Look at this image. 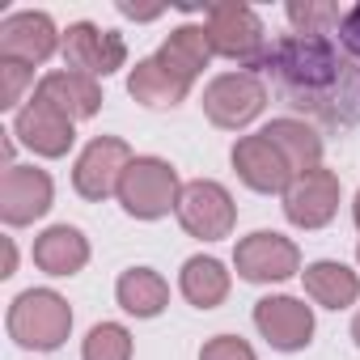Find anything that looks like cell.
Here are the masks:
<instances>
[{"instance_id":"cell-14","label":"cell","mask_w":360,"mask_h":360,"mask_svg":"<svg viewBox=\"0 0 360 360\" xmlns=\"http://www.w3.org/2000/svg\"><path fill=\"white\" fill-rule=\"evenodd\" d=\"M255 326L263 330V339L280 352H297L309 343L314 335V309L297 297H263L255 305Z\"/></svg>"},{"instance_id":"cell-19","label":"cell","mask_w":360,"mask_h":360,"mask_svg":"<svg viewBox=\"0 0 360 360\" xmlns=\"http://www.w3.org/2000/svg\"><path fill=\"white\" fill-rule=\"evenodd\" d=\"M301 276H305V292L326 309H343V305H352L360 297V276L352 267L335 263V259H318Z\"/></svg>"},{"instance_id":"cell-5","label":"cell","mask_w":360,"mask_h":360,"mask_svg":"<svg viewBox=\"0 0 360 360\" xmlns=\"http://www.w3.org/2000/svg\"><path fill=\"white\" fill-rule=\"evenodd\" d=\"M267 106V85L255 72H221L208 89H204V110L217 127H246L263 115Z\"/></svg>"},{"instance_id":"cell-32","label":"cell","mask_w":360,"mask_h":360,"mask_svg":"<svg viewBox=\"0 0 360 360\" xmlns=\"http://www.w3.org/2000/svg\"><path fill=\"white\" fill-rule=\"evenodd\" d=\"M356 225H360V195H356Z\"/></svg>"},{"instance_id":"cell-33","label":"cell","mask_w":360,"mask_h":360,"mask_svg":"<svg viewBox=\"0 0 360 360\" xmlns=\"http://www.w3.org/2000/svg\"><path fill=\"white\" fill-rule=\"evenodd\" d=\"M356 259H360V250H356Z\"/></svg>"},{"instance_id":"cell-29","label":"cell","mask_w":360,"mask_h":360,"mask_svg":"<svg viewBox=\"0 0 360 360\" xmlns=\"http://www.w3.org/2000/svg\"><path fill=\"white\" fill-rule=\"evenodd\" d=\"M119 13H123V18H136V22H153V18H161L165 9H136V5H119Z\"/></svg>"},{"instance_id":"cell-3","label":"cell","mask_w":360,"mask_h":360,"mask_svg":"<svg viewBox=\"0 0 360 360\" xmlns=\"http://www.w3.org/2000/svg\"><path fill=\"white\" fill-rule=\"evenodd\" d=\"M68 330H72V309L51 288H26L9 305V335L22 347L51 352V347H60L68 339Z\"/></svg>"},{"instance_id":"cell-20","label":"cell","mask_w":360,"mask_h":360,"mask_svg":"<svg viewBox=\"0 0 360 360\" xmlns=\"http://www.w3.org/2000/svg\"><path fill=\"white\" fill-rule=\"evenodd\" d=\"M157 60H161L169 72H178V77L195 81V77H200V68H208V60H212L208 30H204V26H178V30L161 43Z\"/></svg>"},{"instance_id":"cell-8","label":"cell","mask_w":360,"mask_h":360,"mask_svg":"<svg viewBox=\"0 0 360 360\" xmlns=\"http://www.w3.org/2000/svg\"><path fill=\"white\" fill-rule=\"evenodd\" d=\"M178 221H183V229L191 238H204V242H217V238H229L233 229V200L221 183H208V178H200V183H187L183 195H178Z\"/></svg>"},{"instance_id":"cell-4","label":"cell","mask_w":360,"mask_h":360,"mask_svg":"<svg viewBox=\"0 0 360 360\" xmlns=\"http://www.w3.org/2000/svg\"><path fill=\"white\" fill-rule=\"evenodd\" d=\"M178 174L169 161L161 157H131V165L123 169V183H119V204L127 217L136 221H157L169 208H178Z\"/></svg>"},{"instance_id":"cell-28","label":"cell","mask_w":360,"mask_h":360,"mask_svg":"<svg viewBox=\"0 0 360 360\" xmlns=\"http://www.w3.org/2000/svg\"><path fill=\"white\" fill-rule=\"evenodd\" d=\"M339 43H343V56L360 60V5H352L339 22Z\"/></svg>"},{"instance_id":"cell-26","label":"cell","mask_w":360,"mask_h":360,"mask_svg":"<svg viewBox=\"0 0 360 360\" xmlns=\"http://www.w3.org/2000/svg\"><path fill=\"white\" fill-rule=\"evenodd\" d=\"M34 81V68L26 64H9V60H0V106L13 110L22 102V89Z\"/></svg>"},{"instance_id":"cell-31","label":"cell","mask_w":360,"mask_h":360,"mask_svg":"<svg viewBox=\"0 0 360 360\" xmlns=\"http://www.w3.org/2000/svg\"><path fill=\"white\" fill-rule=\"evenodd\" d=\"M352 335H356V343H360V314H356V322H352Z\"/></svg>"},{"instance_id":"cell-9","label":"cell","mask_w":360,"mask_h":360,"mask_svg":"<svg viewBox=\"0 0 360 360\" xmlns=\"http://www.w3.org/2000/svg\"><path fill=\"white\" fill-rule=\"evenodd\" d=\"M233 267L250 284H276V280H288V276L301 271V255H297V246L284 233L259 229V233H250V238L238 242Z\"/></svg>"},{"instance_id":"cell-27","label":"cell","mask_w":360,"mask_h":360,"mask_svg":"<svg viewBox=\"0 0 360 360\" xmlns=\"http://www.w3.org/2000/svg\"><path fill=\"white\" fill-rule=\"evenodd\" d=\"M200 360H255V347L238 335H217V339L204 343Z\"/></svg>"},{"instance_id":"cell-16","label":"cell","mask_w":360,"mask_h":360,"mask_svg":"<svg viewBox=\"0 0 360 360\" xmlns=\"http://www.w3.org/2000/svg\"><path fill=\"white\" fill-rule=\"evenodd\" d=\"M34 98L47 102L51 110H60V115L72 119V123L98 115V106H102V89H98V81L85 77V72H72V68L47 72V77L34 85Z\"/></svg>"},{"instance_id":"cell-18","label":"cell","mask_w":360,"mask_h":360,"mask_svg":"<svg viewBox=\"0 0 360 360\" xmlns=\"http://www.w3.org/2000/svg\"><path fill=\"white\" fill-rule=\"evenodd\" d=\"M34 263L47 276H77L89 263V242L81 229L72 225H51L39 242H34Z\"/></svg>"},{"instance_id":"cell-22","label":"cell","mask_w":360,"mask_h":360,"mask_svg":"<svg viewBox=\"0 0 360 360\" xmlns=\"http://www.w3.org/2000/svg\"><path fill=\"white\" fill-rule=\"evenodd\" d=\"M263 136L284 153V161L292 165V174L318 169V161H322V140H318L301 119H276V123L263 127Z\"/></svg>"},{"instance_id":"cell-11","label":"cell","mask_w":360,"mask_h":360,"mask_svg":"<svg viewBox=\"0 0 360 360\" xmlns=\"http://www.w3.org/2000/svg\"><path fill=\"white\" fill-rule=\"evenodd\" d=\"M51 178L47 169L34 165H5V178H0V217L5 225H34L47 208H51Z\"/></svg>"},{"instance_id":"cell-24","label":"cell","mask_w":360,"mask_h":360,"mask_svg":"<svg viewBox=\"0 0 360 360\" xmlns=\"http://www.w3.org/2000/svg\"><path fill=\"white\" fill-rule=\"evenodd\" d=\"M288 22H292V34H314V39H326V34H339V22L347 9H339L335 0H292L284 9Z\"/></svg>"},{"instance_id":"cell-2","label":"cell","mask_w":360,"mask_h":360,"mask_svg":"<svg viewBox=\"0 0 360 360\" xmlns=\"http://www.w3.org/2000/svg\"><path fill=\"white\" fill-rule=\"evenodd\" d=\"M204 30H208V43H212L217 56L238 60L242 72L259 77L271 43H267V30H263L259 13L250 5H238V0H229V5H208L204 9Z\"/></svg>"},{"instance_id":"cell-1","label":"cell","mask_w":360,"mask_h":360,"mask_svg":"<svg viewBox=\"0 0 360 360\" xmlns=\"http://www.w3.org/2000/svg\"><path fill=\"white\" fill-rule=\"evenodd\" d=\"M347 56L330 43V39H314V34H284L271 43L267 60L259 72H271L276 85L284 89V98L297 110H309L326 123H347L352 110V72H347Z\"/></svg>"},{"instance_id":"cell-13","label":"cell","mask_w":360,"mask_h":360,"mask_svg":"<svg viewBox=\"0 0 360 360\" xmlns=\"http://www.w3.org/2000/svg\"><path fill=\"white\" fill-rule=\"evenodd\" d=\"M284 212L301 229H322L339 212V178L322 165L309 174H297L292 187L284 191Z\"/></svg>"},{"instance_id":"cell-30","label":"cell","mask_w":360,"mask_h":360,"mask_svg":"<svg viewBox=\"0 0 360 360\" xmlns=\"http://www.w3.org/2000/svg\"><path fill=\"white\" fill-rule=\"evenodd\" d=\"M13 267H18V250H13V242L5 238V271H0V276H13Z\"/></svg>"},{"instance_id":"cell-12","label":"cell","mask_w":360,"mask_h":360,"mask_svg":"<svg viewBox=\"0 0 360 360\" xmlns=\"http://www.w3.org/2000/svg\"><path fill=\"white\" fill-rule=\"evenodd\" d=\"M233 169L242 174V183L250 191H263V195H284L292 187V165L284 161V153L259 131V136H242L233 144Z\"/></svg>"},{"instance_id":"cell-10","label":"cell","mask_w":360,"mask_h":360,"mask_svg":"<svg viewBox=\"0 0 360 360\" xmlns=\"http://www.w3.org/2000/svg\"><path fill=\"white\" fill-rule=\"evenodd\" d=\"M64 64L85 77H110L115 68L127 64V47L115 30H102L94 22H72L64 30Z\"/></svg>"},{"instance_id":"cell-25","label":"cell","mask_w":360,"mask_h":360,"mask_svg":"<svg viewBox=\"0 0 360 360\" xmlns=\"http://www.w3.org/2000/svg\"><path fill=\"white\" fill-rule=\"evenodd\" d=\"M81 360H131V335L119 322H98L81 347Z\"/></svg>"},{"instance_id":"cell-23","label":"cell","mask_w":360,"mask_h":360,"mask_svg":"<svg viewBox=\"0 0 360 360\" xmlns=\"http://www.w3.org/2000/svg\"><path fill=\"white\" fill-rule=\"evenodd\" d=\"M178 284H183V297L195 309H217L229 297V271L217 259H208V255L187 259L183 263V280H178Z\"/></svg>"},{"instance_id":"cell-6","label":"cell","mask_w":360,"mask_h":360,"mask_svg":"<svg viewBox=\"0 0 360 360\" xmlns=\"http://www.w3.org/2000/svg\"><path fill=\"white\" fill-rule=\"evenodd\" d=\"M56 51H64V34L56 30V22L47 13L22 9L0 22V60L34 68V64H47Z\"/></svg>"},{"instance_id":"cell-7","label":"cell","mask_w":360,"mask_h":360,"mask_svg":"<svg viewBox=\"0 0 360 360\" xmlns=\"http://www.w3.org/2000/svg\"><path fill=\"white\" fill-rule=\"evenodd\" d=\"M131 165V148L127 140L119 136H98L85 144V153L77 157V169H72V187L77 195L85 200H106V195H119V183H123V169Z\"/></svg>"},{"instance_id":"cell-15","label":"cell","mask_w":360,"mask_h":360,"mask_svg":"<svg viewBox=\"0 0 360 360\" xmlns=\"http://www.w3.org/2000/svg\"><path fill=\"white\" fill-rule=\"evenodd\" d=\"M13 136H18L26 148H34L39 157H64V153L72 148V140H77L72 119H64L60 110H51V106L39 102V98H30V102L18 110Z\"/></svg>"},{"instance_id":"cell-21","label":"cell","mask_w":360,"mask_h":360,"mask_svg":"<svg viewBox=\"0 0 360 360\" xmlns=\"http://www.w3.org/2000/svg\"><path fill=\"white\" fill-rule=\"evenodd\" d=\"M115 297H119V305H123L131 318H157V314L165 309V301H169V284H165L153 267H131V271L119 276Z\"/></svg>"},{"instance_id":"cell-17","label":"cell","mask_w":360,"mask_h":360,"mask_svg":"<svg viewBox=\"0 0 360 360\" xmlns=\"http://www.w3.org/2000/svg\"><path fill=\"white\" fill-rule=\"evenodd\" d=\"M127 94L140 102V106H178L187 94H191V81L187 77H178V72H169L157 56L153 60H140L136 68H131V77H127Z\"/></svg>"}]
</instances>
